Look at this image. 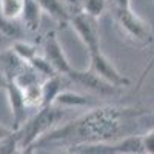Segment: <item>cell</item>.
I'll list each match as a JSON object with an SVG mask.
<instances>
[{
  "instance_id": "obj_10",
  "label": "cell",
  "mask_w": 154,
  "mask_h": 154,
  "mask_svg": "<svg viewBox=\"0 0 154 154\" xmlns=\"http://www.w3.org/2000/svg\"><path fill=\"white\" fill-rule=\"evenodd\" d=\"M68 83V75H53L49 79L43 80L42 83V97H43V106L54 105L56 99L62 91H65V85Z\"/></svg>"
},
{
  "instance_id": "obj_2",
  "label": "cell",
  "mask_w": 154,
  "mask_h": 154,
  "mask_svg": "<svg viewBox=\"0 0 154 154\" xmlns=\"http://www.w3.org/2000/svg\"><path fill=\"white\" fill-rule=\"evenodd\" d=\"M65 112L62 108H57L54 105L51 106H42L38 108V111L26 119L17 131H14L17 142L20 148L34 145L37 140H40L43 136H46L48 133H51L57 128L59 125H62V119Z\"/></svg>"
},
{
  "instance_id": "obj_13",
  "label": "cell",
  "mask_w": 154,
  "mask_h": 154,
  "mask_svg": "<svg viewBox=\"0 0 154 154\" xmlns=\"http://www.w3.org/2000/svg\"><path fill=\"white\" fill-rule=\"evenodd\" d=\"M42 9L38 8V5L34 0H25V6H23V12H22V23L23 26L28 31H38L40 28V22H42Z\"/></svg>"
},
{
  "instance_id": "obj_1",
  "label": "cell",
  "mask_w": 154,
  "mask_h": 154,
  "mask_svg": "<svg viewBox=\"0 0 154 154\" xmlns=\"http://www.w3.org/2000/svg\"><path fill=\"white\" fill-rule=\"evenodd\" d=\"M130 119V109L103 106L89 109L74 122L63 123L54 128L51 133L43 136L34 143L35 149L46 146L49 143L62 145H79V143H94V142H114L122 136L125 123Z\"/></svg>"
},
{
  "instance_id": "obj_17",
  "label": "cell",
  "mask_w": 154,
  "mask_h": 154,
  "mask_svg": "<svg viewBox=\"0 0 154 154\" xmlns=\"http://www.w3.org/2000/svg\"><path fill=\"white\" fill-rule=\"evenodd\" d=\"M11 49L14 51V53L23 60L29 63L34 57L38 56V51H37V46L29 43V42H25V40H16L14 43H12Z\"/></svg>"
},
{
  "instance_id": "obj_27",
  "label": "cell",
  "mask_w": 154,
  "mask_h": 154,
  "mask_svg": "<svg viewBox=\"0 0 154 154\" xmlns=\"http://www.w3.org/2000/svg\"><path fill=\"white\" fill-rule=\"evenodd\" d=\"M8 80H6V77L3 75V72L0 71V89H6V86H8Z\"/></svg>"
},
{
  "instance_id": "obj_5",
  "label": "cell",
  "mask_w": 154,
  "mask_h": 154,
  "mask_svg": "<svg viewBox=\"0 0 154 154\" xmlns=\"http://www.w3.org/2000/svg\"><path fill=\"white\" fill-rule=\"evenodd\" d=\"M89 69L96 72L100 79H103L106 83L112 85L114 88H126L130 86V79L123 75L117 68L112 65V62L103 54V53H96L89 54Z\"/></svg>"
},
{
  "instance_id": "obj_6",
  "label": "cell",
  "mask_w": 154,
  "mask_h": 154,
  "mask_svg": "<svg viewBox=\"0 0 154 154\" xmlns=\"http://www.w3.org/2000/svg\"><path fill=\"white\" fill-rule=\"evenodd\" d=\"M49 63L51 66L56 69L57 74L62 75H68L74 68L71 66L69 60L65 56V51H63L59 37L56 31H49L45 38H43V54H42Z\"/></svg>"
},
{
  "instance_id": "obj_20",
  "label": "cell",
  "mask_w": 154,
  "mask_h": 154,
  "mask_svg": "<svg viewBox=\"0 0 154 154\" xmlns=\"http://www.w3.org/2000/svg\"><path fill=\"white\" fill-rule=\"evenodd\" d=\"M19 149H20V146H19L17 137L14 133L0 140V154H17Z\"/></svg>"
},
{
  "instance_id": "obj_15",
  "label": "cell",
  "mask_w": 154,
  "mask_h": 154,
  "mask_svg": "<svg viewBox=\"0 0 154 154\" xmlns=\"http://www.w3.org/2000/svg\"><path fill=\"white\" fill-rule=\"evenodd\" d=\"M22 96L25 100L26 108H42L43 106V97H42V83H34L26 88H20Z\"/></svg>"
},
{
  "instance_id": "obj_24",
  "label": "cell",
  "mask_w": 154,
  "mask_h": 154,
  "mask_svg": "<svg viewBox=\"0 0 154 154\" xmlns=\"http://www.w3.org/2000/svg\"><path fill=\"white\" fill-rule=\"evenodd\" d=\"M109 9H131V0H108Z\"/></svg>"
},
{
  "instance_id": "obj_4",
  "label": "cell",
  "mask_w": 154,
  "mask_h": 154,
  "mask_svg": "<svg viewBox=\"0 0 154 154\" xmlns=\"http://www.w3.org/2000/svg\"><path fill=\"white\" fill-rule=\"evenodd\" d=\"M69 25L75 34L79 35L82 43L86 46L89 54L102 53L100 49V31H99V19L89 17L86 14H75L71 17Z\"/></svg>"
},
{
  "instance_id": "obj_21",
  "label": "cell",
  "mask_w": 154,
  "mask_h": 154,
  "mask_svg": "<svg viewBox=\"0 0 154 154\" xmlns=\"http://www.w3.org/2000/svg\"><path fill=\"white\" fill-rule=\"evenodd\" d=\"M0 29L9 37H20L22 35V28L17 25V20H6L0 16Z\"/></svg>"
},
{
  "instance_id": "obj_23",
  "label": "cell",
  "mask_w": 154,
  "mask_h": 154,
  "mask_svg": "<svg viewBox=\"0 0 154 154\" xmlns=\"http://www.w3.org/2000/svg\"><path fill=\"white\" fill-rule=\"evenodd\" d=\"M142 140H143L145 154H154V128H151L145 134H142Z\"/></svg>"
},
{
  "instance_id": "obj_3",
  "label": "cell",
  "mask_w": 154,
  "mask_h": 154,
  "mask_svg": "<svg viewBox=\"0 0 154 154\" xmlns=\"http://www.w3.org/2000/svg\"><path fill=\"white\" fill-rule=\"evenodd\" d=\"M117 23V26L134 42L140 45H146L152 42V32L148 23L140 19L133 9H109Z\"/></svg>"
},
{
  "instance_id": "obj_18",
  "label": "cell",
  "mask_w": 154,
  "mask_h": 154,
  "mask_svg": "<svg viewBox=\"0 0 154 154\" xmlns=\"http://www.w3.org/2000/svg\"><path fill=\"white\" fill-rule=\"evenodd\" d=\"M29 66H31L38 75H40V77H43L45 80L49 79V77H53V75H57L56 69L51 66V63H49L42 54H38L37 57H34V59L29 62Z\"/></svg>"
},
{
  "instance_id": "obj_25",
  "label": "cell",
  "mask_w": 154,
  "mask_h": 154,
  "mask_svg": "<svg viewBox=\"0 0 154 154\" xmlns=\"http://www.w3.org/2000/svg\"><path fill=\"white\" fill-rule=\"evenodd\" d=\"M12 133V128H8V126H5L3 123H0V140L2 139H5V137H8V136H11Z\"/></svg>"
},
{
  "instance_id": "obj_14",
  "label": "cell",
  "mask_w": 154,
  "mask_h": 154,
  "mask_svg": "<svg viewBox=\"0 0 154 154\" xmlns=\"http://www.w3.org/2000/svg\"><path fill=\"white\" fill-rule=\"evenodd\" d=\"M89 103H91L89 97L65 89V91H62L59 94V97L56 99L54 106H57V108H79V106H88Z\"/></svg>"
},
{
  "instance_id": "obj_12",
  "label": "cell",
  "mask_w": 154,
  "mask_h": 154,
  "mask_svg": "<svg viewBox=\"0 0 154 154\" xmlns=\"http://www.w3.org/2000/svg\"><path fill=\"white\" fill-rule=\"evenodd\" d=\"M38 5V8L42 9V12L48 14L53 20L59 22L60 25H66L71 20V16L68 9L65 8L62 0H34Z\"/></svg>"
},
{
  "instance_id": "obj_28",
  "label": "cell",
  "mask_w": 154,
  "mask_h": 154,
  "mask_svg": "<svg viewBox=\"0 0 154 154\" xmlns=\"http://www.w3.org/2000/svg\"><path fill=\"white\" fill-rule=\"evenodd\" d=\"M59 154H72V152H69V151L66 149V151H63V152H59Z\"/></svg>"
},
{
  "instance_id": "obj_9",
  "label": "cell",
  "mask_w": 154,
  "mask_h": 154,
  "mask_svg": "<svg viewBox=\"0 0 154 154\" xmlns=\"http://www.w3.org/2000/svg\"><path fill=\"white\" fill-rule=\"evenodd\" d=\"M28 63L23 62L11 48L0 53V71L3 72L8 82H14L17 79V75H20Z\"/></svg>"
},
{
  "instance_id": "obj_8",
  "label": "cell",
  "mask_w": 154,
  "mask_h": 154,
  "mask_svg": "<svg viewBox=\"0 0 154 154\" xmlns=\"http://www.w3.org/2000/svg\"><path fill=\"white\" fill-rule=\"evenodd\" d=\"M6 94H8V102L11 108V116H12V131H17L19 128L26 122V105L22 96V89L14 83L9 82L6 86Z\"/></svg>"
},
{
  "instance_id": "obj_19",
  "label": "cell",
  "mask_w": 154,
  "mask_h": 154,
  "mask_svg": "<svg viewBox=\"0 0 154 154\" xmlns=\"http://www.w3.org/2000/svg\"><path fill=\"white\" fill-rule=\"evenodd\" d=\"M108 8V0H83L82 12L89 17L99 19Z\"/></svg>"
},
{
  "instance_id": "obj_22",
  "label": "cell",
  "mask_w": 154,
  "mask_h": 154,
  "mask_svg": "<svg viewBox=\"0 0 154 154\" xmlns=\"http://www.w3.org/2000/svg\"><path fill=\"white\" fill-rule=\"evenodd\" d=\"M65 8L68 9L69 16H75V14H82L83 9V0H62Z\"/></svg>"
},
{
  "instance_id": "obj_7",
  "label": "cell",
  "mask_w": 154,
  "mask_h": 154,
  "mask_svg": "<svg viewBox=\"0 0 154 154\" xmlns=\"http://www.w3.org/2000/svg\"><path fill=\"white\" fill-rule=\"evenodd\" d=\"M68 79L74 80L75 83H79L82 86H85L88 91L91 93H96L99 96H112L117 93V88H114L112 85L106 83L103 79L93 72L91 69H83V71H79V69H72L69 74H68Z\"/></svg>"
},
{
  "instance_id": "obj_16",
  "label": "cell",
  "mask_w": 154,
  "mask_h": 154,
  "mask_svg": "<svg viewBox=\"0 0 154 154\" xmlns=\"http://www.w3.org/2000/svg\"><path fill=\"white\" fill-rule=\"evenodd\" d=\"M25 0H0V16L6 20H20Z\"/></svg>"
},
{
  "instance_id": "obj_29",
  "label": "cell",
  "mask_w": 154,
  "mask_h": 154,
  "mask_svg": "<svg viewBox=\"0 0 154 154\" xmlns=\"http://www.w3.org/2000/svg\"><path fill=\"white\" fill-rule=\"evenodd\" d=\"M152 63H154V60H152Z\"/></svg>"
},
{
  "instance_id": "obj_26",
  "label": "cell",
  "mask_w": 154,
  "mask_h": 154,
  "mask_svg": "<svg viewBox=\"0 0 154 154\" xmlns=\"http://www.w3.org/2000/svg\"><path fill=\"white\" fill-rule=\"evenodd\" d=\"M17 154H35V146H34V145H29V146L20 148Z\"/></svg>"
},
{
  "instance_id": "obj_11",
  "label": "cell",
  "mask_w": 154,
  "mask_h": 154,
  "mask_svg": "<svg viewBox=\"0 0 154 154\" xmlns=\"http://www.w3.org/2000/svg\"><path fill=\"white\" fill-rule=\"evenodd\" d=\"M114 154H145L142 134H126L112 142Z\"/></svg>"
}]
</instances>
